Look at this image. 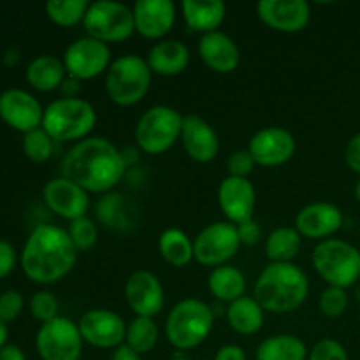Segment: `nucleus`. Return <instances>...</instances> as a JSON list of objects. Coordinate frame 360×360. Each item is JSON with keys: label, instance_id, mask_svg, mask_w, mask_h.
Wrapping results in <instances>:
<instances>
[{"label": "nucleus", "instance_id": "1", "mask_svg": "<svg viewBox=\"0 0 360 360\" xmlns=\"http://www.w3.org/2000/svg\"><path fill=\"white\" fill-rule=\"evenodd\" d=\"M60 171L88 193L104 195L122 181L127 164L115 143L108 137L94 136L76 143L63 155Z\"/></svg>", "mask_w": 360, "mask_h": 360}, {"label": "nucleus", "instance_id": "2", "mask_svg": "<svg viewBox=\"0 0 360 360\" xmlns=\"http://www.w3.org/2000/svg\"><path fill=\"white\" fill-rule=\"evenodd\" d=\"M77 253L79 252L65 229L41 224L25 241L20 264L30 281L37 285H53L74 269Z\"/></svg>", "mask_w": 360, "mask_h": 360}, {"label": "nucleus", "instance_id": "3", "mask_svg": "<svg viewBox=\"0 0 360 360\" xmlns=\"http://www.w3.org/2000/svg\"><path fill=\"white\" fill-rule=\"evenodd\" d=\"M309 294V280L294 262H269L259 274L253 297L266 313L287 315L304 304Z\"/></svg>", "mask_w": 360, "mask_h": 360}, {"label": "nucleus", "instance_id": "4", "mask_svg": "<svg viewBox=\"0 0 360 360\" xmlns=\"http://www.w3.org/2000/svg\"><path fill=\"white\" fill-rule=\"evenodd\" d=\"M97 125V111L84 98L60 97L44 108L42 129L55 143H79Z\"/></svg>", "mask_w": 360, "mask_h": 360}, {"label": "nucleus", "instance_id": "5", "mask_svg": "<svg viewBox=\"0 0 360 360\" xmlns=\"http://www.w3.org/2000/svg\"><path fill=\"white\" fill-rule=\"evenodd\" d=\"M214 326V311L200 299H183L167 315L165 336L178 350H192L210 338Z\"/></svg>", "mask_w": 360, "mask_h": 360}, {"label": "nucleus", "instance_id": "6", "mask_svg": "<svg viewBox=\"0 0 360 360\" xmlns=\"http://www.w3.org/2000/svg\"><path fill=\"white\" fill-rule=\"evenodd\" d=\"M151 76L153 72L146 58H141L134 53L118 56L112 60L105 72V94L116 105H136L150 91Z\"/></svg>", "mask_w": 360, "mask_h": 360}, {"label": "nucleus", "instance_id": "7", "mask_svg": "<svg viewBox=\"0 0 360 360\" xmlns=\"http://www.w3.org/2000/svg\"><path fill=\"white\" fill-rule=\"evenodd\" d=\"M311 262L329 287L350 288L360 280V250L343 239H326L313 248Z\"/></svg>", "mask_w": 360, "mask_h": 360}, {"label": "nucleus", "instance_id": "8", "mask_svg": "<svg viewBox=\"0 0 360 360\" xmlns=\"http://www.w3.org/2000/svg\"><path fill=\"white\" fill-rule=\"evenodd\" d=\"M181 112L171 105L158 104L139 116L134 130L137 148L148 155H162L181 139Z\"/></svg>", "mask_w": 360, "mask_h": 360}, {"label": "nucleus", "instance_id": "9", "mask_svg": "<svg viewBox=\"0 0 360 360\" xmlns=\"http://www.w3.org/2000/svg\"><path fill=\"white\" fill-rule=\"evenodd\" d=\"M83 28L86 35L105 42H122L136 32L134 13L129 6L115 0L90 2Z\"/></svg>", "mask_w": 360, "mask_h": 360}, {"label": "nucleus", "instance_id": "10", "mask_svg": "<svg viewBox=\"0 0 360 360\" xmlns=\"http://www.w3.org/2000/svg\"><path fill=\"white\" fill-rule=\"evenodd\" d=\"M83 343L77 322L67 316L42 323L35 336V350L42 360H79Z\"/></svg>", "mask_w": 360, "mask_h": 360}, {"label": "nucleus", "instance_id": "11", "mask_svg": "<svg viewBox=\"0 0 360 360\" xmlns=\"http://www.w3.org/2000/svg\"><path fill=\"white\" fill-rule=\"evenodd\" d=\"M238 229L231 221H214L204 227L193 239V259L206 267L225 266L238 253Z\"/></svg>", "mask_w": 360, "mask_h": 360}, {"label": "nucleus", "instance_id": "12", "mask_svg": "<svg viewBox=\"0 0 360 360\" xmlns=\"http://www.w3.org/2000/svg\"><path fill=\"white\" fill-rule=\"evenodd\" d=\"M62 62L69 76L79 81L94 79V77L108 72L112 62L111 49L105 42L84 35L67 46Z\"/></svg>", "mask_w": 360, "mask_h": 360}, {"label": "nucleus", "instance_id": "13", "mask_svg": "<svg viewBox=\"0 0 360 360\" xmlns=\"http://www.w3.org/2000/svg\"><path fill=\"white\" fill-rule=\"evenodd\" d=\"M81 338L90 347L101 350H115L125 343L127 326L118 313L105 308L88 309L77 320Z\"/></svg>", "mask_w": 360, "mask_h": 360}, {"label": "nucleus", "instance_id": "14", "mask_svg": "<svg viewBox=\"0 0 360 360\" xmlns=\"http://www.w3.org/2000/svg\"><path fill=\"white\" fill-rule=\"evenodd\" d=\"M295 137L283 127H266L257 130L248 141V151L257 165L278 167L295 155Z\"/></svg>", "mask_w": 360, "mask_h": 360}, {"label": "nucleus", "instance_id": "15", "mask_svg": "<svg viewBox=\"0 0 360 360\" xmlns=\"http://www.w3.org/2000/svg\"><path fill=\"white\" fill-rule=\"evenodd\" d=\"M42 116L44 108L30 91L7 88L0 94V120L11 129L27 134L42 125Z\"/></svg>", "mask_w": 360, "mask_h": 360}, {"label": "nucleus", "instance_id": "16", "mask_svg": "<svg viewBox=\"0 0 360 360\" xmlns=\"http://www.w3.org/2000/svg\"><path fill=\"white\" fill-rule=\"evenodd\" d=\"M125 301L136 316L155 319L165 304L162 281L150 271H134L125 281Z\"/></svg>", "mask_w": 360, "mask_h": 360}, {"label": "nucleus", "instance_id": "17", "mask_svg": "<svg viewBox=\"0 0 360 360\" xmlns=\"http://www.w3.org/2000/svg\"><path fill=\"white\" fill-rule=\"evenodd\" d=\"M42 199L49 211L69 221L86 217L90 207V197L86 190L62 174L46 183L42 188Z\"/></svg>", "mask_w": 360, "mask_h": 360}, {"label": "nucleus", "instance_id": "18", "mask_svg": "<svg viewBox=\"0 0 360 360\" xmlns=\"http://www.w3.org/2000/svg\"><path fill=\"white\" fill-rule=\"evenodd\" d=\"M260 21L283 34H297L311 20V6L304 0H260L257 4Z\"/></svg>", "mask_w": 360, "mask_h": 360}, {"label": "nucleus", "instance_id": "19", "mask_svg": "<svg viewBox=\"0 0 360 360\" xmlns=\"http://www.w3.org/2000/svg\"><path fill=\"white\" fill-rule=\"evenodd\" d=\"M257 193L255 186L248 178L227 176L218 186V206L225 214L227 221L239 225L253 220Z\"/></svg>", "mask_w": 360, "mask_h": 360}, {"label": "nucleus", "instance_id": "20", "mask_svg": "<svg viewBox=\"0 0 360 360\" xmlns=\"http://www.w3.org/2000/svg\"><path fill=\"white\" fill-rule=\"evenodd\" d=\"M136 32L144 39L162 41L176 23V4L172 0H139L134 4Z\"/></svg>", "mask_w": 360, "mask_h": 360}, {"label": "nucleus", "instance_id": "21", "mask_svg": "<svg viewBox=\"0 0 360 360\" xmlns=\"http://www.w3.org/2000/svg\"><path fill=\"white\" fill-rule=\"evenodd\" d=\"M343 227V213L333 202H311L301 207L295 217V229L302 238L326 241Z\"/></svg>", "mask_w": 360, "mask_h": 360}, {"label": "nucleus", "instance_id": "22", "mask_svg": "<svg viewBox=\"0 0 360 360\" xmlns=\"http://www.w3.org/2000/svg\"><path fill=\"white\" fill-rule=\"evenodd\" d=\"M181 144L186 155L199 164L213 162L220 151L218 134L206 120L197 115H188L183 120Z\"/></svg>", "mask_w": 360, "mask_h": 360}, {"label": "nucleus", "instance_id": "23", "mask_svg": "<svg viewBox=\"0 0 360 360\" xmlns=\"http://www.w3.org/2000/svg\"><path fill=\"white\" fill-rule=\"evenodd\" d=\"M197 51H199L200 60L211 70L220 74L232 72L238 69L239 62H241V51L238 48V42L231 35L220 30L200 35Z\"/></svg>", "mask_w": 360, "mask_h": 360}, {"label": "nucleus", "instance_id": "24", "mask_svg": "<svg viewBox=\"0 0 360 360\" xmlns=\"http://www.w3.org/2000/svg\"><path fill=\"white\" fill-rule=\"evenodd\" d=\"M95 217L98 224L116 232H130L137 227L139 210L123 193L109 192L101 195L95 204Z\"/></svg>", "mask_w": 360, "mask_h": 360}, {"label": "nucleus", "instance_id": "25", "mask_svg": "<svg viewBox=\"0 0 360 360\" xmlns=\"http://www.w3.org/2000/svg\"><path fill=\"white\" fill-rule=\"evenodd\" d=\"M151 72L158 76H178L188 67L190 49L178 39H162L155 42L146 56Z\"/></svg>", "mask_w": 360, "mask_h": 360}, {"label": "nucleus", "instance_id": "26", "mask_svg": "<svg viewBox=\"0 0 360 360\" xmlns=\"http://www.w3.org/2000/svg\"><path fill=\"white\" fill-rule=\"evenodd\" d=\"M181 13L186 27L204 35L220 28L227 16V6L221 0H183Z\"/></svg>", "mask_w": 360, "mask_h": 360}, {"label": "nucleus", "instance_id": "27", "mask_svg": "<svg viewBox=\"0 0 360 360\" xmlns=\"http://www.w3.org/2000/svg\"><path fill=\"white\" fill-rule=\"evenodd\" d=\"M25 77L34 90L55 91L62 86L63 79L67 77V70L62 60L56 56L39 55L28 63Z\"/></svg>", "mask_w": 360, "mask_h": 360}, {"label": "nucleus", "instance_id": "28", "mask_svg": "<svg viewBox=\"0 0 360 360\" xmlns=\"http://www.w3.org/2000/svg\"><path fill=\"white\" fill-rule=\"evenodd\" d=\"M225 315H227V322L234 333L241 334V336H252L262 329L266 311L255 297L243 295L238 301L229 304Z\"/></svg>", "mask_w": 360, "mask_h": 360}, {"label": "nucleus", "instance_id": "29", "mask_svg": "<svg viewBox=\"0 0 360 360\" xmlns=\"http://www.w3.org/2000/svg\"><path fill=\"white\" fill-rule=\"evenodd\" d=\"M207 288L218 302H234L245 295L246 278L236 266L214 267L207 276Z\"/></svg>", "mask_w": 360, "mask_h": 360}, {"label": "nucleus", "instance_id": "30", "mask_svg": "<svg viewBox=\"0 0 360 360\" xmlns=\"http://www.w3.org/2000/svg\"><path fill=\"white\" fill-rule=\"evenodd\" d=\"M257 360H306L308 348L301 338L294 334H274L259 345Z\"/></svg>", "mask_w": 360, "mask_h": 360}, {"label": "nucleus", "instance_id": "31", "mask_svg": "<svg viewBox=\"0 0 360 360\" xmlns=\"http://www.w3.org/2000/svg\"><path fill=\"white\" fill-rule=\"evenodd\" d=\"M158 252L171 266L185 267L193 260V239L181 229H165L158 238Z\"/></svg>", "mask_w": 360, "mask_h": 360}, {"label": "nucleus", "instance_id": "32", "mask_svg": "<svg viewBox=\"0 0 360 360\" xmlns=\"http://www.w3.org/2000/svg\"><path fill=\"white\" fill-rule=\"evenodd\" d=\"M302 246V236L295 227H278L267 236L266 255L271 262H294Z\"/></svg>", "mask_w": 360, "mask_h": 360}, {"label": "nucleus", "instance_id": "33", "mask_svg": "<svg viewBox=\"0 0 360 360\" xmlns=\"http://www.w3.org/2000/svg\"><path fill=\"white\" fill-rule=\"evenodd\" d=\"M158 343V327L153 319L146 316H136L127 326L125 345H129L134 352L139 355L148 354L153 350Z\"/></svg>", "mask_w": 360, "mask_h": 360}, {"label": "nucleus", "instance_id": "34", "mask_svg": "<svg viewBox=\"0 0 360 360\" xmlns=\"http://www.w3.org/2000/svg\"><path fill=\"white\" fill-rule=\"evenodd\" d=\"M90 2L86 0H49L46 4V16L58 27H76L83 23Z\"/></svg>", "mask_w": 360, "mask_h": 360}, {"label": "nucleus", "instance_id": "35", "mask_svg": "<svg viewBox=\"0 0 360 360\" xmlns=\"http://www.w3.org/2000/svg\"><path fill=\"white\" fill-rule=\"evenodd\" d=\"M55 150V141L48 136L42 127L23 134V153L34 164H44L51 158Z\"/></svg>", "mask_w": 360, "mask_h": 360}, {"label": "nucleus", "instance_id": "36", "mask_svg": "<svg viewBox=\"0 0 360 360\" xmlns=\"http://www.w3.org/2000/svg\"><path fill=\"white\" fill-rule=\"evenodd\" d=\"M67 232H69L77 252H88V250H91L97 245L98 229L91 218L81 217L77 220L70 221Z\"/></svg>", "mask_w": 360, "mask_h": 360}, {"label": "nucleus", "instance_id": "37", "mask_svg": "<svg viewBox=\"0 0 360 360\" xmlns=\"http://www.w3.org/2000/svg\"><path fill=\"white\" fill-rule=\"evenodd\" d=\"M28 308H30L32 316H34L37 322L46 323L55 320L58 315V299L55 297V294H51L49 290H39L32 295L30 302H28Z\"/></svg>", "mask_w": 360, "mask_h": 360}, {"label": "nucleus", "instance_id": "38", "mask_svg": "<svg viewBox=\"0 0 360 360\" xmlns=\"http://www.w3.org/2000/svg\"><path fill=\"white\" fill-rule=\"evenodd\" d=\"M348 308V294L345 288L327 287L319 297V309L327 319H340Z\"/></svg>", "mask_w": 360, "mask_h": 360}, {"label": "nucleus", "instance_id": "39", "mask_svg": "<svg viewBox=\"0 0 360 360\" xmlns=\"http://www.w3.org/2000/svg\"><path fill=\"white\" fill-rule=\"evenodd\" d=\"M308 360H350L343 345L336 340H320L315 347L309 350Z\"/></svg>", "mask_w": 360, "mask_h": 360}, {"label": "nucleus", "instance_id": "40", "mask_svg": "<svg viewBox=\"0 0 360 360\" xmlns=\"http://www.w3.org/2000/svg\"><path fill=\"white\" fill-rule=\"evenodd\" d=\"M255 160H253L252 153L246 150H236L229 155L227 158V169L229 176H234V178H248L250 174L255 169Z\"/></svg>", "mask_w": 360, "mask_h": 360}, {"label": "nucleus", "instance_id": "41", "mask_svg": "<svg viewBox=\"0 0 360 360\" xmlns=\"http://www.w3.org/2000/svg\"><path fill=\"white\" fill-rule=\"evenodd\" d=\"M23 295L18 290H6L0 294V320L4 323L14 322L23 311Z\"/></svg>", "mask_w": 360, "mask_h": 360}, {"label": "nucleus", "instance_id": "42", "mask_svg": "<svg viewBox=\"0 0 360 360\" xmlns=\"http://www.w3.org/2000/svg\"><path fill=\"white\" fill-rule=\"evenodd\" d=\"M16 250L7 239H0V280L7 278L16 267Z\"/></svg>", "mask_w": 360, "mask_h": 360}, {"label": "nucleus", "instance_id": "43", "mask_svg": "<svg viewBox=\"0 0 360 360\" xmlns=\"http://www.w3.org/2000/svg\"><path fill=\"white\" fill-rule=\"evenodd\" d=\"M236 229H238V236L241 245L253 246L260 241V238H262V229H260V225L257 224L255 220H248L245 221V224L236 225Z\"/></svg>", "mask_w": 360, "mask_h": 360}, {"label": "nucleus", "instance_id": "44", "mask_svg": "<svg viewBox=\"0 0 360 360\" xmlns=\"http://www.w3.org/2000/svg\"><path fill=\"white\" fill-rule=\"evenodd\" d=\"M345 160L354 172L360 174V132L355 134L345 148Z\"/></svg>", "mask_w": 360, "mask_h": 360}, {"label": "nucleus", "instance_id": "45", "mask_svg": "<svg viewBox=\"0 0 360 360\" xmlns=\"http://www.w3.org/2000/svg\"><path fill=\"white\" fill-rule=\"evenodd\" d=\"M214 360H246V354L238 345H224L214 355Z\"/></svg>", "mask_w": 360, "mask_h": 360}, {"label": "nucleus", "instance_id": "46", "mask_svg": "<svg viewBox=\"0 0 360 360\" xmlns=\"http://www.w3.org/2000/svg\"><path fill=\"white\" fill-rule=\"evenodd\" d=\"M81 83H83V81L76 79V77H72V76H69V74H67V77L63 79L62 86H60L62 97H65V98H77V97H79Z\"/></svg>", "mask_w": 360, "mask_h": 360}, {"label": "nucleus", "instance_id": "47", "mask_svg": "<svg viewBox=\"0 0 360 360\" xmlns=\"http://www.w3.org/2000/svg\"><path fill=\"white\" fill-rule=\"evenodd\" d=\"M111 360H141V355L137 352H134L129 345L123 343L118 348H115Z\"/></svg>", "mask_w": 360, "mask_h": 360}, {"label": "nucleus", "instance_id": "48", "mask_svg": "<svg viewBox=\"0 0 360 360\" xmlns=\"http://www.w3.org/2000/svg\"><path fill=\"white\" fill-rule=\"evenodd\" d=\"M0 360H27V357H25V352L18 345L7 343L0 350Z\"/></svg>", "mask_w": 360, "mask_h": 360}, {"label": "nucleus", "instance_id": "49", "mask_svg": "<svg viewBox=\"0 0 360 360\" xmlns=\"http://www.w3.org/2000/svg\"><path fill=\"white\" fill-rule=\"evenodd\" d=\"M20 49L18 48H7L6 53H4L2 62L6 63L7 67H14L18 62H20Z\"/></svg>", "mask_w": 360, "mask_h": 360}, {"label": "nucleus", "instance_id": "50", "mask_svg": "<svg viewBox=\"0 0 360 360\" xmlns=\"http://www.w3.org/2000/svg\"><path fill=\"white\" fill-rule=\"evenodd\" d=\"M7 338H9V329H7V323H4L0 320V350L7 345Z\"/></svg>", "mask_w": 360, "mask_h": 360}, {"label": "nucleus", "instance_id": "51", "mask_svg": "<svg viewBox=\"0 0 360 360\" xmlns=\"http://www.w3.org/2000/svg\"><path fill=\"white\" fill-rule=\"evenodd\" d=\"M355 199H357V202L360 204V179L357 181V185H355Z\"/></svg>", "mask_w": 360, "mask_h": 360}]
</instances>
